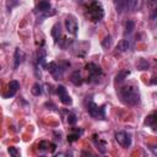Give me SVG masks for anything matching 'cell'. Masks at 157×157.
Listing matches in <instances>:
<instances>
[{
    "instance_id": "cell-18",
    "label": "cell",
    "mask_w": 157,
    "mask_h": 157,
    "mask_svg": "<svg viewBox=\"0 0 157 157\" xmlns=\"http://www.w3.org/2000/svg\"><path fill=\"white\" fill-rule=\"evenodd\" d=\"M145 124L151 126L152 129H156V113H152L150 114L146 119H145Z\"/></svg>"
},
{
    "instance_id": "cell-15",
    "label": "cell",
    "mask_w": 157,
    "mask_h": 157,
    "mask_svg": "<svg viewBox=\"0 0 157 157\" xmlns=\"http://www.w3.org/2000/svg\"><path fill=\"white\" fill-rule=\"evenodd\" d=\"M129 47H130L129 40H128V39H121V40L118 43V45H117V52H118V53L126 52V50L129 49Z\"/></svg>"
},
{
    "instance_id": "cell-2",
    "label": "cell",
    "mask_w": 157,
    "mask_h": 157,
    "mask_svg": "<svg viewBox=\"0 0 157 157\" xmlns=\"http://www.w3.org/2000/svg\"><path fill=\"white\" fill-rule=\"evenodd\" d=\"M86 12H87V16L88 18L92 21V22H98L103 18L104 16V10H103V6L99 1L97 0H92L91 2H88V5L86 6Z\"/></svg>"
},
{
    "instance_id": "cell-19",
    "label": "cell",
    "mask_w": 157,
    "mask_h": 157,
    "mask_svg": "<svg viewBox=\"0 0 157 157\" xmlns=\"http://www.w3.org/2000/svg\"><path fill=\"white\" fill-rule=\"evenodd\" d=\"M129 74H130L129 70H121V71H119V72L117 74V76H115V81H117V82H121V81H124V80L129 76Z\"/></svg>"
},
{
    "instance_id": "cell-25",
    "label": "cell",
    "mask_w": 157,
    "mask_h": 157,
    "mask_svg": "<svg viewBox=\"0 0 157 157\" xmlns=\"http://www.w3.org/2000/svg\"><path fill=\"white\" fill-rule=\"evenodd\" d=\"M137 67L140 70H147L148 69V63L145 59H140V61L137 63Z\"/></svg>"
},
{
    "instance_id": "cell-5",
    "label": "cell",
    "mask_w": 157,
    "mask_h": 157,
    "mask_svg": "<svg viewBox=\"0 0 157 157\" xmlns=\"http://www.w3.org/2000/svg\"><path fill=\"white\" fill-rule=\"evenodd\" d=\"M85 69L88 71V74H90V77L87 78V81H90V82H97L98 80V76H101L102 75V70H101V67L99 66H97L96 64H93V63H90V64H87L86 66H85Z\"/></svg>"
},
{
    "instance_id": "cell-9",
    "label": "cell",
    "mask_w": 157,
    "mask_h": 157,
    "mask_svg": "<svg viewBox=\"0 0 157 157\" xmlns=\"http://www.w3.org/2000/svg\"><path fill=\"white\" fill-rule=\"evenodd\" d=\"M115 4V9L118 13H123L126 9H129L130 6V0H114Z\"/></svg>"
},
{
    "instance_id": "cell-22",
    "label": "cell",
    "mask_w": 157,
    "mask_h": 157,
    "mask_svg": "<svg viewBox=\"0 0 157 157\" xmlns=\"http://www.w3.org/2000/svg\"><path fill=\"white\" fill-rule=\"evenodd\" d=\"M31 92H32V94H34V96H40V94H42V86H40L38 82H36V83L33 85Z\"/></svg>"
},
{
    "instance_id": "cell-11",
    "label": "cell",
    "mask_w": 157,
    "mask_h": 157,
    "mask_svg": "<svg viewBox=\"0 0 157 157\" xmlns=\"http://www.w3.org/2000/svg\"><path fill=\"white\" fill-rule=\"evenodd\" d=\"M25 60V53L20 49V48H16L15 50V64H13V67L17 69Z\"/></svg>"
},
{
    "instance_id": "cell-10",
    "label": "cell",
    "mask_w": 157,
    "mask_h": 157,
    "mask_svg": "<svg viewBox=\"0 0 157 157\" xmlns=\"http://www.w3.org/2000/svg\"><path fill=\"white\" fill-rule=\"evenodd\" d=\"M20 88V82L16 81V80H12L10 81L9 83V90H7V93H6V97H12L16 94V92L18 91Z\"/></svg>"
},
{
    "instance_id": "cell-14",
    "label": "cell",
    "mask_w": 157,
    "mask_h": 157,
    "mask_svg": "<svg viewBox=\"0 0 157 157\" xmlns=\"http://www.w3.org/2000/svg\"><path fill=\"white\" fill-rule=\"evenodd\" d=\"M49 9H50V2L48 0H42L37 5V11L38 12H47V11H49Z\"/></svg>"
},
{
    "instance_id": "cell-4",
    "label": "cell",
    "mask_w": 157,
    "mask_h": 157,
    "mask_svg": "<svg viewBox=\"0 0 157 157\" xmlns=\"http://www.w3.org/2000/svg\"><path fill=\"white\" fill-rule=\"evenodd\" d=\"M87 112L94 119H104V115H105L104 105L98 107L93 101H90L88 102V104H87Z\"/></svg>"
},
{
    "instance_id": "cell-1",
    "label": "cell",
    "mask_w": 157,
    "mask_h": 157,
    "mask_svg": "<svg viewBox=\"0 0 157 157\" xmlns=\"http://www.w3.org/2000/svg\"><path fill=\"white\" fill-rule=\"evenodd\" d=\"M118 94H119L120 101L126 105H136L140 102L139 90H137V87H135L132 85H128V86L121 87L118 91Z\"/></svg>"
},
{
    "instance_id": "cell-13",
    "label": "cell",
    "mask_w": 157,
    "mask_h": 157,
    "mask_svg": "<svg viewBox=\"0 0 157 157\" xmlns=\"http://www.w3.org/2000/svg\"><path fill=\"white\" fill-rule=\"evenodd\" d=\"M70 81H71L75 86H81L82 82H83V78H82V76H81V74H80L78 71H74V72L71 74Z\"/></svg>"
},
{
    "instance_id": "cell-21",
    "label": "cell",
    "mask_w": 157,
    "mask_h": 157,
    "mask_svg": "<svg viewBox=\"0 0 157 157\" xmlns=\"http://www.w3.org/2000/svg\"><path fill=\"white\" fill-rule=\"evenodd\" d=\"M81 134H82V130H76L74 134L67 135V141H69V142H74V141L78 140V137H80Z\"/></svg>"
},
{
    "instance_id": "cell-20",
    "label": "cell",
    "mask_w": 157,
    "mask_h": 157,
    "mask_svg": "<svg viewBox=\"0 0 157 157\" xmlns=\"http://www.w3.org/2000/svg\"><path fill=\"white\" fill-rule=\"evenodd\" d=\"M38 63L42 66H45V50H44V48H40L38 50Z\"/></svg>"
},
{
    "instance_id": "cell-8",
    "label": "cell",
    "mask_w": 157,
    "mask_h": 157,
    "mask_svg": "<svg viewBox=\"0 0 157 157\" xmlns=\"http://www.w3.org/2000/svg\"><path fill=\"white\" fill-rule=\"evenodd\" d=\"M115 140L118 141V144L123 147H129L131 145V136L130 134L125 132V131H119L115 134Z\"/></svg>"
},
{
    "instance_id": "cell-17",
    "label": "cell",
    "mask_w": 157,
    "mask_h": 157,
    "mask_svg": "<svg viewBox=\"0 0 157 157\" xmlns=\"http://www.w3.org/2000/svg\"><path fill=\"white\" fill-rule=\"evenodd\" d=\"M93 142L102 153H105V142L104 141H101V139L97 135H93Z\"/></svg>"
},
{
    "instance_id": "cell-6",
    "label": "cell",
    "mask_w": 157,
    "mask_h": 157,
    "mask_svg": "<svg viewBox=\"0 0 157 157\" xmlns=\"http://www.w3.org/2000/svg\"><path fill=\"white\" fill-rule=\"evenodd\" d=\"M56 94L59 96V99H60V102L63 103V104H65V105H70L71 103H72V99H71V97L69 96V93H67V90L65 88V86H63V85H59L58 87H56Z\"/></svg>"
},
{
    "instance_id": "cell-7",
    "label": "cell",
    "mask_w": 157,
    "mask_h": 157,
    "mask_svg": "<svg viewBox=\"0 0 157 157\" xmlns=\"http://www.w3.org/2000/svg\"><path fill=\"white\" fill-rule=\"evenodd\" d=\"M65 27H66L67 33H70L72 36H76L77 34L78 25H77V21L75 20L74 16H67L66 17V20H65Z\"/></svg>"
},
{
    "instance_id": "cell-24",
    "label": "cell",
    "mask_w": 157,
    "mask_h": 157,
    "mask_svg": "<svg viewBox=\"0 0 157 157\" xmlns=\"http://www.w3.org/2000/svg\"><path fill=\"white\" fill-rule=\"evenodd\" d=\"M134 28H135L134 21H130V20H129V21L126 22V25H125V34H130Z\"/></svg>"
},
{
    "instance_id": "cell-3",
    "label": "cell",
    "mask_w": 157,
    "mask_h": 157,
    "mask_svg": "<svg viewBox=\"0 0 157 157\" xmlns=\"http://www.w3.org/2000/svg\"><path fill=\"white\" fill-rule=\"evenodd\" d=\"M67 66H70V63H61V64H58V63H55V61H52V63H49L48 65H45L47 70L53 75V77H54L55 80H60V78L63 77V75H64V72H65V70H66Z\"/></svg>"
},
{
    "instance_id": "cell-29",
    "label": "cell",
    "mask_w": 157,
    "mask_h": 157,
    "mask_svg": "<svg viewBox=\"0 0 157 157\" xmlns=\"http://www.w3.org/2000/svg\"><path fill=\"white\" fill-rule=\"evenodd\" d=\"M150 2H152V4H153V2H156V0H150Z\"/></svg>"
},
{
    "instance_id": "cell-27",
    "label": "cell",
    "mask_w": 157,
    "mask_h": 157,
    "mask_svg": "<svg viewBox=\"0 0 157 157\" xmlns=\"http://www.w3.org/2000/svg\"><path fill=\"white\" fill-rule=\"evenodd\" d=\"M110 44H112V37H110V36H107V37L104 38V40L102 42V45H103L104 48H108V47H110Z\"/></svg>"
},
{
    "instance_id": "cell-12",
    "label": "cell",
    "mask_w": 157,
    "mask_h": 157,
    "mask_svg": "<svg viewBox=\"0 0 157 157\" xmlns=\"http://www.w3.org/2000/svg\"><path fill=\"white\" fill-rule=\"evenodd\" d=\"M38 148H39L40 151L54 152L55 148H56V146H55V144H52V142H49V141H40V142L38 144Z\"/></svg>"
},
{
    "instance_id": "cell-28",
    "label": "cell",
    "mask_w": 157,
    "mask_h": 157,
    "mask_svg": "<svg viewBox=\"0 0 157 157\" xmlns=\"http://www.w3.org/2000/svg\"><path fill=\"white\" fill-rule=\"evenodd\" d=\"M9 153L11 155V156H13V157H17L18 155H20V152H18V150L17 148H15V147H9Z\"/></svg>"
},
{
    "instance_id": "cell-26",
    "label": "cell",
    "mask_w": 157,
    "mask_h": 157,
    "mask_svg": "<svg viewBox=\"0 0 157 157\" xmlns=\"http://www.w3.org/2000/svg\"><path fill=\"white\" fill-rule=\"evenodd\" d=\"M76 121H77L76 115L72 114V113H69V115H67V123H69L70 125H74V124H76Z\"/></svg>"
},
{
    "instance_id": "cell-16",
    "label": "cell",
    "mask_w": 157,
    "mask_h": 157,
    "mask_svg": "<svg viewBox=\"0 0 157 157\" xmlns=\"http://www.w3.org/2000/svg\"><path fill=\"white\" fill-rule=\"evenodd\" d=\"M52 36L54 37L55 42L59 40V38L61 37V27H60V23H55L52 28Z\"/></svg>"
},
{
    "instance_id": "cell-23",
    "label": "cell",
    "mask_w": 157,
    "mask_h": 157,
    "mask_svg": "<svg viewBox=\"0 0 157 157\" xmlns=\"http://www.w3.org/2000/svg\"><path fill=\"white\" fill-rule=\"evenodd\" d=\"M18 4H20V0H6V9H7V11H11Z\"/></svg>"
}]
</instances>
